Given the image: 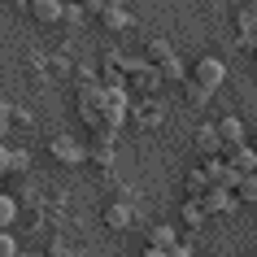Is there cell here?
Listing matches in <instances>:
<instances>
[{
    "label": "cell",
    "instance_id": "obj_18",
    "mask_svg": "<svg viewBox=\"0 0 257 257\" xmlns=\"http://www.w3.org/2000/svg\"><path fill=\"white\" fill-rule=\"evenodd\" d=\"M179 218H183L188 227H201V222H205V214H201V205H196V201H183V205H179Z\"/></svg>",
    "mask_w": 257,
    "mask_h": 257
},
{
    "label": "cell",
    "instance_id": "obj_15",
    "mask_svg": "<svg viewBox=\"0 0 257 257\" xmlns=\"http://www.w3.org/2000/svg\"><path fill=\"white\" fill-rule=\"evenodd\" d=\"M157 70H162V79H170V83H183V79H188V70H183V61H179V57H170V61H162Z\"/></svg>",
    "mask_w": 257,
    "mask_h": 257
},
{
    "label": "cell",
    "instance_id": "obj_16",
    "mask_svg": "<svg viewBox=\"0 0 257 257\" xmlns=\"http://www.w3.org/2000/svg\"><path fill=\"white\" fill-rule=\"evenodd\" d=\"M231 196L253 201V196H257V179H253V175H240V179H235V188H231Z\"/></svg>",
    "mask_w": 257,
    "mask_h": 257
},
{
    "label": "cell",
    "instance_id": "obj_6",
    "mask_svg": "<svg viewBox=\"0 0 257 257\" xmlns=\"http://www.w3.org/2000/svg\"><path fill=\"white\" fill-rule=\"evenodd\" d=\"M196 205H201V214H227V209H231V192H222V188H205L201 196H196Z\"/></svg>",
    "mask_w": 257,
    "mask_h": 257
},
{
    "label": "cell",
    "instance_id": "obj_4",
    "mask_svg": "<svg viewBox=\"0 0 257 257\" xmlns=\"http://www.w3.org/2000/svg\"><path fill=\"white\" fill-rule=\"evenodd\" d=\"M100 100H105V87H100V83H87V87L79 92V118L96 126V118H100Z\"/></svg>",
    "mask_w": 257,
    "mask_h": 257
},
{
    "label": "cell",
    "instance_id": "obj_19",
    "mask_svg": "<svg viewBox=\"0 0 257 257\" xmlns=\"http://www.w3.org/2000/svg\"><path fill=\"white\" fill-rule=\"evenodd\" d=\"M205 188H209V183H205V170H192V175H188V196L196 201V196H201Z\"/></svg>",
    "mask_w": 257,
    "mask_h": 257
},
{
    "label": "cell",
    "instance_id": "obj_10",
    "mask_svg": "<svg viewBox=\"0 0 257 257\" xmlns=\"http://www.w3.org/2000/svg\"><path fill=\"white\" fill-rule=\"evenodd\" d=\"M96 18H100V22H105L109 31H126V27H136L126 9H96Z\"/></svg>",
    "mask_w": 257,
    "mask_h": 257
},
{
    "label": "cell",
    "instance_id": "obj_1",
    "mask_svg": "<svg viewBox=\"0 0 257 257\" xmlns=\"http://www.w3.org/2000/svg\"><path fill=\"white\" fill-rule=\"evenodd\" d=\"M122 74H131V83H136V96H153V92L166 83L157 66H149V61H131V57H122Z\"/></svg>",
    "mask_w": 257,
    "mask_h": 257
},
{
    "label": "cell",
    "instance_id": "obj_20",
    "mask_svg": "<svg viewBox=\"0 0 257 257\" xmlns=\"http://www.w3.org/2000/svg\"><path fill=\"white\" fill-rule=\"evenodd\" d=\"M183 83H188V100H192L196 109H201V105H209V92H205V87H196L192 79H183Z\"/></svg>",
    "mask_w": 257,
    "mask_h": 257
},
{
    "label": "cell",
    "instance_id": "obj_26",
    "mask_svg": "<svg viewBox=\"0 0 257 257\" xmlns=\"http://www.w3.org/2000/svg\"><path fill=\"white\" fill-rule=\"evenodd\" d=\"M9 131V113H5V105H0V136Z\"/></svg>",
    "mask_w": 257,
    "mask_h": 257
},
{
    "label": "cell",
    "instance_id": "obj_8",
    "mask_svg": "<svg viewBox=\"0 0 257 257\" xmlns=\"http://www.w3.org/2000/svg\"><path fill=\"white\" fill-rule=\"evenodd\" d=\"M27 9H31V18H35V22H57L66 5H61V0H27Z\"/></svg>",
    "mask_w": 257,
    "mask_h": 257
},
{
    "label": "cell",
    "instance_id": "obj_21",
    "mask_svg": "<svg viewBox=\"0 0 257 257\" xmlns=\"http://www.w3.org/2000/svg\"><path fill=\"white\" fill-rule=\"evenodd\" d=\"M14 253H18V240L9 231H0V257H14Z\"/></svg>",
    "mask_w": 257,
    "mask_h": 257
},
{
    "label": "cell",
    "instance_id": "obj_24",
    "mask_svg": "<svg viewBox=\"0 0 257 257\" xmlns=\"http://www.w3.org/2000/svg\"><path fill=\"white\" fill-rule=\"evenodd\" d=\"M166 257H192V248H188V244H179V240H175L170 248H166Z\"/></svg>",
    "mask_w": 257,
    "mask_h": 257
},
{
    "label": "cell",
    "instance_id": "obj_17",
    "mask_svg": "<svg viewBox=\"0 0 257 257\" xmlns=\"http://www.w3.org/2000/svg\"><path fill=\"white\" fill-rule=\"evenodd\" d=\"M149 244H153V248H170V244H175V227H166V222H162V227H153L149 231Z\"/></svg>",
    "mask_w": 257,
    "mask_h": 257
},
{
    "label": "cell",
    "instance_id": "obj_23",
    "mask_svg": "<svg viewBox=\"0 0 257 257\" xmlns=\"http://www.w3.org/2000/svg\"><path fill=\"white\" fill-rule=\"evenodd\" d=\"M253 5H248V9H244V14H240V27H244V35H253Z\"/></svg>",
    "mask_w": 257,
    "mask_h": 257
},
{
    "label": "cell",
    "instance_id": "obj_22",
    "mask_svg": "<svg viewBox=\"0 0 257 257\" xmlns=\"http://www.w3.org/2000/svg\"><path fill=\"white\" fill-rule=\"evenodd\" d=\"M92 162H96V166H109V162H113V153H109V144H96V149H92Z\"/></svg>",
    "mask_w": 257,
    "mask_h": 257
},
{
    "label": "cell",
    "instance_id": "obj_28",
    "mask_svg": "<svg viewBox=\"0 0 257 257\" xmlns=\"http://www.w3.org/2000/svg\"><path fill=\"white\" fill-rule=\"evenodd\" d=\"M14 257H35V253H22V248H18V253H14Z\"/></svg>",
    "mask_w": 257,
    "mask_h": 257
},
{
    "label": "cell",
    "instance_id": "obj_14",
    "mask_svg": "<svg viewBox=\"0 0 257 257\" xmlns=\"http://www.w3.org/2000/svg\"><path fill=\"white\" fill-rule=\"evenodd\" d=\"M14 218H18V201L0 192V231H9V227H14Z\"/></svg>",
    "mask_w": 257,
    "mask_h": 257
},
{
    "label": "cell",
    "instance_id": "obj_11",
    "mask_svg": "<svg viewBox=\"0 0 257 257\" xmlns=\"http://www.w3.org/2000/svg\"><path fill=\"white\" fill-rule=\"evenodd\" d=\"M196 153H205V157H218V153H222L214 126H201V131H196Z\"/></svg>",
    "mask_w": 257,
    "mask_h": 257
},
{
    "label": "cell",
    "instance_id": "obj_25",
    "mask_svg": "<svg viewBox=\"0 0 257 257\" xmlns=\"http://www.w3.org/2000/svg\"><path fill=\"white\" fill-rule=\"evenodd\" d=\"M0 175H9V149L0 144Z\"/></svg>",
    "mask_w": 257,
    "mask_h": 257
},
{
    "label": "cell",
    "instance_id": "obj_3",
    "mask_svg": "<svg viewBox=\"0 0 257 257\" xmlns=\"http://www.w3.org/2000/svg\"><path fill=\"white\" fill-rule=\"evenodd\" d=\"M201 170H205V183H209V188H222V192H231V188H235V179H240L222 157H209V166H201Z\"/></svg>",
    "mask_w": 257,
    "mask_h": 257
},
{
    "label": "cell",
    "instance_id": "obj_12",
    "mask_svg": "<svg viewBox=\"0 0 257 257\" xmlns=\"http://www.w3.org/2000/svg\"><path fill=\"white\" fill-rule=\"evenodd\" d=\"M105 222H109V227H113V231H118V227H131V205L113 201V205H109V209H105Z\"/></svg>",
    "mask_w": 257,
    "mask_h": 257
},
{
    "label": "cell",
    "instance_id": "obj_7",
    "mask_svg": "<svg viewBox=\"0 0 257 257\" xmlns=\"http://www.w3.org/2000/svg\"><path fill=\"white\" fill-rule=\"evenodd\" d=\"M214 131H218V144H222V149H235V144L244 140V122L240 118H222Z\"/></svg>",
    "mask_w": 257,
    "mask_h": 257
},
{
    "label": "cell",
    "instance_id": "obj_9",
    "mask_svg": "<svg viewBox=\"0 0 257 257\" xmlns=\"http://www.w3.org/2000/svg\"><path fill=\"white\" fill-rule=\"evenodd\" d=\"M48 153H53L57 162H70V166H74V162H79V157H83V149H79V144H74V140H66V136L48 140Z\"/></svg>",
    "mask_w": 257,
    "mask_h": 257
},
{
    "label": "cell",
    "instance_id": "obj_5",
    "mask_svg": "<svg viewBox=\"0 0 257 257\" xmlns=\"http://www.w3.org/2000/svg\"><path fill=\"white\" fill-rule=\"evenodd\" d=\"M222 162L235 170V175H253V166H257V157H253V149H244V144H235V149H222Z\"/></svg>",
    "mask_w": 257,
    "mask_h": 257
},
{
    "label": "cell",
    "instance_id": "obj_13",
    "mask_svg": "<svg viewBox=\"0 0 257 257\" xmlns=\"http://www.w3.org/2000/svg\"><path fill=\"white\" fill-rule=\"evenodd\" d=\"M175 57V48L166 40H149V66H162V61H170Z\"/></svg>",
    "mask_w": 257,
    "mask_h": 257
},
{
    "label": "cell",
    "instance_id": "obj_27",
    "mask_svg": "<svg viewBox=\"0 0 257 257\" xmlns=\"http://www.w3.org/2000/svg\"><path fill=\"white\" fill-rule=\"evenodd\" d=\"M144 257H166V248H153V244H149V248H144Z\"/></svg>",
    "mask_w": 257,
    "mask_h": 257
},
{
    "label": "cell",
    "instance_id": "obj_2",
    "mask_svg": "<svg viewBox=\"0 0 257 257\" xmlns=\"http://www.w3.org/2000/svg\"><path fill=\"white\" fill-rule=\"evenodd\" d=\"M222 79H227V66H222L218 57H201V61H196V70H192V83H196V87H205V92L222 87Z\"/></svg>",
    "mask_w": 257,
    "mask_h": 257
}]
</instances>
